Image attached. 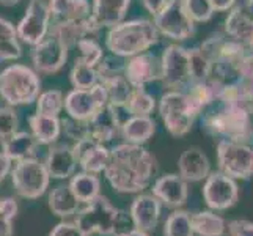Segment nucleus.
Masks as SVG:
<instances>
[{
  "label": "nucleus",
  "mask_w": 253,
  "mask_h": 236,
  "mask_svg": "<svg viewBox=\"0 0 253 236\" xmlns=\"http://www.w3.org/2000/svg\"><path fill=\"white\" fill-rule=\"evenodd\" d=\"M161 81L169 90L187 92L192 85L190 49L179 45H170L164 49L161 57Z\"/></svg>",
  "instance_id": "obj_10"
},
{
  "label": "nucleus",
  "mask_w": 253,
  "mask_h": 236,
  "mask_svg": "<svg viewBox=\"0 0 253 236\" xmlns=\"http://www.w3.org/2000/svg\"><path fill=\"white\" fill-rule=\"evenodd\" d=\"M250 141L253 142V126H252V136H250Z\"/></svg>",
  "instance_id": "obj_56"
},
{
  "label": "nucleus",
  "mask_w": 253,
  "mask_h": 236,
  "mask_svg": "<svg viewBox=\"0 0 253 236\" xmlns=\"http://www.w3.org/2000/svg\"><path fill=\"white\" fill-rule=\"evenodd\" d=\"M49 10L54 21H77L91 16L88 0H49Z\"/></svg>",
  "instance_id": "obj_29"
},
{
  "label": "nucleus",
  "mask_w": 253,
  "mask_h": 236,
  "mask_svg": "<svg viewBox=\"0 0 253 236\" xmlns=\"http://www.w3.org/2000/svg\"><path fill=\"white\" fill-rule=\"evenodd\" d=\"M230 236H253V222L246 219H234L226 227Z\"/></svg>",
  "instance_id": "obj_46"
},
{
  "label": "nucleus",
  "mask_w": 253,
  "mask_h": 236,
  "mask_svg": "<svg viewBox=\"0 0 253 236\" xmlns=\"http://www.w3.org/2000/svg\"><path fill=\"white\" fill-rule=\"evenodd\" d=\"M120 134L127 143L143 145L156 134V121L150 115H130L123 121Z\"/></svg>",
  "instance_id": "obj_26"
},
{
  "label": "nucleus",
  "mask_w": 253,
  "mask_h": 236,
  "mask_svg": "<svg viewBox=\"0 0 253 236\" xmlns=\"http://www.w3.org/2000/svg\"><path fill=\"white\" fill-rule=\"evenodd\" d=\"M99 27L90 17L77 21H54L50 25V35H55L62 40L68 47L77 46V43L85 38H96L99 33Z\"/></svg>",
  "instance_id": "obj_20"
},
{
  "label": "nucleus",
  "mask_w": 253,
  "mask_h": 236,
  "mask_svg": "<svg viewBox=\"0 0 253 236\" xmlns=\"http://www.w3.org/2000/svg\"><path fill=\"white\" fill-rule=\"evenodd\" d=\"M162 211V203L158 197L153 194H140L134 198L132 205L129 209L130 221H132L134 229L151 232L159 224Z\"/></svg>",
  "instance_id": "obj_19"
},
{
  "label": "nucleus",
  "mask_w": 253,
  "mask_h": 236,
  "mask_svg": "<svg viewBox=\"0 0 253 236\" xmlns=\"http://www.w3.org/2000/svg\"><path fill=\"white\" fill-rule=\"evenodd\" d=\"M19 131V115L11 106H0V141Z\"/></svg>",
  "instance_id": "obj_43"
},
{
  "label": "nucleus",
  "mask_w": 253,
  "mask_h": 236,
  "mask_svg": "<svg viewBox=\"0 0 253 236\" xmlns=\"http://www.w3.org/2000/svg\"><path fill=\"white\" fill-rule=\"evenodd\" d=\"M159 115L164 126L174 137L186 136L194 126L200 109L195 106L187 92L169 90L159 99Z\"/></svg>",
  "instance_id": "obj_6"
},
{
  "label": "nucleus",
  "mask_w": 253,
  "mask_h": 236,
  "mask_svg": "<svg viewBox=\"0 0 253 236\" xmlns=\"http://www.w3.org/2000/svg\"><path fill=\"white\" fill-rule=\"evenodd\" d=\"M69 186H71L74 195L84 205L93 202L94 198L101 195V180L94 173H88L84 170L74 173L71 180H69Z\"/></svg>",
  "instance_id": "obj_30"
},
{
  "label": "nucleus",
  "mask_w": 253,
  "mask_h": 236,
  "mask_svg": "<svg viewBox=\"0 0 253 236\" xmlns=\"http://www.w3.org/2000/svg\"><path fill=\"white\" fill-rule=\"evenodd\" d=\"M22 55L21 40L16 37H0V63L14 62Z\"/></svg>",
  "instance_id": "obj_44"
},
{
  "label": "nucleus",
  "mask_w": 253,
  "mask_h": 236,
  "mask_svg": "<svg viewBox=\"0 0 253 236\" xmlns=\"http://www.w3.org/2000/svg\"><path fill=\"white\" fill-rule=\"evenodd\" d=\"M17 3H21V0H0V5L2 6H14Z\"/></svg>",
  "instance_id": "obj_55"
},
{
  "label": "nucleus",
  "mask_w": 253,
  "mask_h": 236,
  "mask_svg": "<svg viewBox=\"0 0 253 236\" xmlns=\"http://www.w3.org/2000/svg\"><path fill=\"white\" fill-rule=\"evenodd\" d=\"M13 170V161L3 151H0V185Z\"/></svg>",
  "instance_id": "obj_49"
},
{
  "label": "nucleus",
  "mask_w": 253,
  "mask_h": 236,
  "mask_svg": "<svg viewBox=\"0 0 253 236\" xmlns=\"http://www.w3.org/2000/svg\"><path fill=\"white\" fill-rule=\"evenodd\" d=\"M11 181L17 195L27 200H37L46 194L50 183V175L44 161L37 157L17 161L11 170Z\"/></svg>",
  "instance_id": "obj_8"
},
{
  "label": "nucleus",
  "mask_w": 253,
  "mask_h": 236,
  "mask_svg": "<svg viewBox=\"0 0 253 236\" xmlns=\"http://www.w3.org/2000/svg\"><path fill=\"white\" fill-rule=\"evenodd\" d=\"M62 133L71 139L73 142H79L85 137H90V125L88 121L76 120L73 117H66L62 120Z\"/></svg>",
  "instance_id": "obj_42"
},
{
  "label": "nucleus",
  "mask_w": 253,
  "mask_h": 236,
  "mask_svg": "<svg viewBox=\"0 0 253 236\" xmlns=\"http://www.w3.org/2000/svg\"><path fill=\"white\" fill-rule=\"evenodd\" d=\"M29 126L30 133L37 137L40 145H54L62 134V120L38 112L29 118Z\"/></svg>",
  "instance_id": "obj_28"
},
{
  "label": "nucleus",
  "mask_w": 253,
  "mask_h": 236,
  "mask_svg": "<svg viewBox=\"0 0 253 236\" xmlns=\"http://www.w3.org/2000/svg\"><path fill=\"white\" fill-rule=\"evenodd\" d=\"M217 164L228 177L249 180L253 177V146L247 142L220 139L217 142Z\"/></svg>",
  "instance_id": "obj_9"
},
{
  "label": "nucleus",
  "mask_w": 253,
  "mask_h": 236,
  "mask_svg": "<svg viewBox=\"0 0 253 236\" xmlns=\"http://www.w3.org/2000/svg\"><path fill=\"white\" fill-rule=\"evenodd\" d=\"M125 76L134 89H145L148 84L161 81V60L150 52H142V54L129 57L126 60Z\"/></svg>",
  "instance_id": "obj_16"
},
{
  "label": "nucleus",
  "mask_w": 253,
  "mask_h": 236,
  "mask_svg": "<svg viewBox=\"0 0 253 236\" xmlns=\"http://www.w3.org/2000/svg\"><path fill=\"white\" fill-rule=\"evenodd\" d=\"M46 2H49V0H46Z\"/></svg>",
  "instance_id": "obj_57"
},
{
  "label": "nucleus",
  "mask_w": 253,
  "mask_h": 236,
  "mask_svg": "<svg viewBox=\"0 0 253 236\" xmlns=\"http://www.w3.org/2000/svg\"><path fill=\"white\" fill-rule=\"evenodd\" d=\"M202 125L208 134L228 141L249 142L252 136V113L238 101L217 99L203 112Z\"/></svg>",
  "instance_id": "obj_2"
},
{
  "label": "nucleus",
  "mask_w": 253,
  "mask_h": 236,
  "mask_svg": "<svg viewBox=\"0 0 253 236\" xmlns=\"http://www.w3.org/2000/svg\"><path fill=\"white\" fill-rule=\"evenodd\" d=\"M200 49L211 60V79L222 85L241 82V68L247 55V49L242 43L226 33H215L211 35Z\"/></svg>",
  "instance_id": "obj_3"
},
{
  "label": "nucleus",
  "mask_w": 253,
  "mask_h": 236,
  "mask_svg": "<svg viewBox=\"0 0 253 236\" xmlns=\"http://www.w3.org/2000/svg\"><path fill=\"white\" fill-rule=\"evenodd\" d=\"M107 90V96H109V104L115 106L118 109H125L126 102L129 99L130 93H132L134 87L130 85V82L126 79V76H117L113 79H109V81L101 82Z\"/></svg>",
  "instance_id": "obj_35"
},
{
  "label": "nucleus",
  "mask_w": 253,
  "mask_h": 236,
  "mask_svg": "<svg viewBox=\"0 0 253 236\" xmlns=\"http://www.w3.org/2000/svg\"><path fill=\"white\" fill-rule=\"evenodd\" d=\"M238 0H211V5L215 13H223V11H231L236 6Z\"/></svg>",
  "instance_id": "obj_51"
},
{
  "label": "nucleus",
  "mask_w": 253,
  "mask_h": 236,
  "mask_svg": "<svg viewBox=\"0 0 253 236\" xmlns=\"http://www.w3.org/2000/svg\"><path fill=\"white\" fill-rule=\"evenodd\" d=\"M0 236H13V221L0 216Z\"/></svg>",
  "instance_id": "obj_52"
},
{
  "label": "nucleus",
  "mask_w": 253,
  "mask_h": 236,
  "mask_svg": "<svg viewBox=\"0 0 253 236\" xmlns=\"http://www.w3.org/2000/svg\"><path fill=\"white\" fill-rule=\"evenodd\" d=\"M121 214L123 213L113 206L107 197L99 195L93 202L81 208V211L76 214L74 222L81 227L86 236H113L118 235Z\"/></svg>",
  "instance_id": "obj_7"
},
{
  "label": "nucleus",
  "mask_w": 253,
  "mask_h": 236,
  "mask_svg": "<svg viewBox=\"0 0 253 236\" xmlns=\"http://www.w3.org/2000/svg\"><path fill=\"white\" fill-rule=\"evenodd\" d=\"M182 2H184L187 14L195 24L211 21L215 13L211 5V0H182Z\"/></svg>",
  "instance_id": "obj_41"
},
{
  "label": "nucleus",
  "mask_w": 253,
  "mask_h": 236,
  "mask_svg": "<svg viewBox=\"0 0 253 236\" xmlns=\"http://www.w3.org/2000/svg\"><path fill=\"white\" fill-rule=\"evenodd\" d=\"M178 173L187 183L203 181L211 173V162H209L205 151L198 146H190L182 151L178 159Z\"/></svg>",
  "instance_id": "obj_23"
},
{
  "label": "nucleus",
  "mask_w": 253,
  "mask_h": 236,
  "mask_svg": "<svg viewBox=\"0 0 253 236\" xmlns=\"http://www.w3.org/2000/svg\"><path fill=\"white\" fill-rule=\"evenodd\" d=\"M49 208L55 216L68 219L81 211V202L71 190L69 183L58 185L49 192Z\"/></svg>",
  "instance_id": "obj_27"
},
{
  "label": "nucleus",
  "mask_w": 253,
  "mask_h": 236,
  "mask_svg": "<svg viewBox=\"0 0 253 236\" xmlns=\"http://www.w3.org/2000/svg\"><path fill=\"white\" fill-rule=\"evenodd\" d=\"M73 150L77 164L84 172L98 175L107 169L110 161V150L104 143L96 141L94 137L90 136L79 142H74Z\"/></svg>",
  "instance_id": "obj_17"
},
{
  "label": "nucleus",
  "mask_w": 253,
  "mask_h": 236,
  "mask_svg": "<svg viewBox=\"0 0 253 236\" xmlns=\"http://www.w3.org/2000/svg\"><path fill=\"white\" fill-rule=\"evenodd\" d=\"M69 82H71L73 89L79 90H88L96 84H99V76L96 66H90L81 58H76V62L69 73Z\"/></svg>",
  "instance_id": "obj_34"
},
{
  "label": "nucleus",
  "mask_w": 253,
  "mask_h": 236,
  "mask_svg": "<svg viewBox=\"0 0 253 236\" xmlns=\"http://www.w3.org/2000/svg\"><path fill=\"white\" fill-rule=\"evenodd\" d=\"M69 47L65 43L57 38L55 35L47 37L33 46L30 50V60L35 71L40 74H55L62 69L68 60Z\"/></svg>",
  "instance_id": "obj_15"
},
{
  "label": "nucleus",
  "mask_w": 253,
  "mask_h": 236,
  "mask_svg": "<svg viewBox=\"0 0 253 236\" xmlns=\"http://www.w3.org/2000/svg\"><path fill=\"white\" fill-rule=\"evenodd\" d=\"M44 165L50 175V178L55 180H68L76 173L77 164L73 145L68 143H54L49 145L47 154L44 157Z\"/></svg>",
  "instance_id": "obj_21"
},
{
  "label": "nucleus",
  "mask_w": 253,
  "mask_h": 236,
  "mask_svg": "<svg viewBox=\"0 0 253 236\" xmlns=\"http://www.w3.org/2000/svg\"><path fill=\"white\" fill-rule=\"evenodd\" d=\"M40 94L41 77L35 68L13 63L0 71V99L6 106H29L37 102Z\"/></svg>",
  "instance_id": "obj_5"
},
{
  "label": "nucleus",
  "mask_w": 253,
  "mask_h": 236,
  "mask_svg": "<svg viewBox=\"0 0 253 236\" xmlns=\"http://www.w3.org/2000/svg\"><path fill=\"white\" fill-rule=\"evenodd\" d=\"M244 13L249 16V19L253 22V0H246L244 3H241Z\"/></svg>",
  "instance_id": "obj_53"
},
{
  "label": "nucleus",
  "mask_w": 253,
  "mask_h": 236,
  "mask_svg": "<svg viewBox=\"0 0 253 236\" xmlns=\"http://www.w3.org/2000/svg\"><path fill=\"white\" fill-rule=\"evenodd\" d=\"M88 125L91 137H94L101 143H107L121 133V125L123 123L120 120L118 107L106 104L91 117Z\"/></svg>",
  "instance_id": "obj_22"
},
{
  "label": "nucleus",
  "mask_w": 253,
  "mask_h": 236,
  "mask_svg": "<svg viewBox=\"0 0 253 236\" xmlns=\"http://www.w3.org/2000/svg\"><path fill=\"white\" fill-rule=\"evenodd\" d=\"M125 68H126V62L123 60V57H118L113 54L112 57H104L101 60V63L96 66L98 76H99V82L109 81V79H113L117 76H123Z\"/></svg>",
  "instance_id": "obj_40"
},
{
  "label": "nucleus",
  "mask_w": 253,
  "mask_h": 236,
  "mask_svg": "<svg viewBox=\"0 0 253 236\" xmlns=\"http://www.w3.org/2000/svg\"><path fill=\"white\" fill-rule=\"evenodd\" d=\"M153 22L162 37L178 43L195 35V22L187 14L182 0H174L167 10L153 17Z\"/></svg>",
  "instance_id": "obj_13"
},
{
  "label": "nucleus",
  "mask_w": 253,
  "mask_h": 236,
  "mask_svg": "<svg viewBox=\"0 0 253 236\" xmlns=\"http://www.w3.org/2000/svg\"><path fill=\"white\" fill-rule=\"evenodd\" d=\"M106 104H109V96L106 87L101 82L88 90L73 89L65 94V110L68 117L82 121H90L94 113Z\"/></svg>",
  "instance_id": "obj_14"
},
{
  "label": "nucleus",
  "mask_w": 253,
  "mask_h": 236,
  "mask_svg": "<svg viewBox=\"0 0 253 236\" xmlns=\"http://www.w3.org/2000/svg\"><path fill=\"white\" fill-rule=\"evenodd\" d=\"M225 33L231 38L238 40L244 46L253 38V22L249 19V16L244 13L242 6L236 5L228 13L225 19Z\"/></svg>",
  "instance_id": "obj_31"
},
{
  "label": "nucleus",
  "mask_w": 253,
  "mask_h": 236,
  "mask_svg": "<svg viewBox=\"0 0 253 236\" xmlns=\"http://www.w3.org/2000/svg\"><path fill=\"white\" fill-rule=\"evenodd\" d=\"M153 195L170 209H179L187 202L189 183L179 173H167L156 180L153 185Z\"/></svg>",
  "instance_id": "obj_18"
},
{
  "label": "nucleus",
  "mask_w": 253,
  "mask_h": 236,
  "mask_svg": "<svg viewBox=\"0 0 253 236\" xmlns=\"http://www.w3.org/2000/svg\"><path fill=\"white\" fill-rule=\"evenodd\" d=\"M130 0H93L91 19L99 29H112L125 21Z\"/></svg>",
  "instance_id": "obj_24"
},
{
  "label": "nucleus",
  "mask_w": 253,
  "mask_h": 236,
  "mask_svg": "<svg viewBox=\"0 0 253 236\" xmlns=\"http://www.w3.org/2000/svg\"><path fill=\"white\" fill-rule=\"evenodd\" d=\"M118 236H150L146 232L143 230H138V229H132V230H127V232H123L120 233Z\"/></svg>",
  "instance_id": "obj_54"
},
{
  "label": "nucleus",
  "mask_w": 253,
  "mask_h": 236,
  "mask_svg": "<svg viewBox=\"0 0 253 236\" xmlns=\"http://www.w3.org/2000/svg\"><path fill=\"white\" fill-rule=\"evenodd\" d=\"M65 109V94L62 90L52 89L41 92L37 99V112L42 115H52L58 117L62 110Z\"/></svg>",
  "instance_id": "obj_36"
},
{
  "label": "nucleus",
  "mask_w": 253,
  "mask_h": 236,
  "mask_svg": "<svg viewBox=\"0 0 253 236\" xmlns=\"http://www.w3.org/2000/svg\"><path fill=\"white\" fill-rule=\"evenodd\" d=\"M164 236H195L192 214L186 209H174L164 224Z\"/></svg>",
  "instance_id": "obj_33"
},
{
  "label": "nucleus",
  "mask_w": 253,
  "mask_h": 236,
  "mask_svg": "<svg viewBox=\"0 0 253 236\" xmlns=\"http://www.w3.org/2000/svg\"><path fill=\"white\" fill-rule=\"evenodd\" d=\"M173 2L174 0H142V3L146 8V11L150 13L153 17L167 10Z\"/></svg>",
  "instance_id": "obj_48"
},
{
  "label": "nucleus",
  "mask_w": 253,
  "mask_h": 236,
  "mask_svg": "<svg viewBox=\"0 0 253 236\" xmlns=\"http://www.w3.org/2000/svg\"><path fill=\"white\" fill-rule=\"evenodd\" d=\"M194 232L198 236H223L226 233V222L222 216L215 214L212 209L198 211L192 214Z\"/></svg>",
  "instance_id": "obj_32"
},
{
  "label": "nucleus",
  "mask_w": 253,
  "mask_h": 236,
  "mask_svg": "<svg viewBox=\"0 0 253 236\" xmlns=\"http://www.w3.org/2000/svg\"><path fill=\"white\" fill-rule=\"evenodd\" d=\"M211 60L206 57L205 52L200 47L190 49V73H192V84L203 82L211 77Z\"/></svg>",
  "instance_id": "obj_38"
},
{
  "label": "nucleus",
  "mask_w": 253,
  "mask_h": 236,
  "mask_svg": "<svg viewBox=\"0 0 253 236\" xmlns=\"http://www.w3.org/2000/svg\"><path fill=\"white\" fill-rule=\"evenodd\" d=\"M0 145H2V151L5 154L10 157L13 162H17L22 159H29V157H35L40 146V142L32 133L17 131L13 136L2 139Z\"/></svg>",
  "instance_id": "obj_25"
},
{
  "label": "nucleus",
  "mask_w": 253,
  "mask_h": 236,
  "mask_svg": "<svg viewBox=\"0 0 253 236\" xmlns=\"http://www.w3.org/2000/svg\"><path fill=\"white\" fill-rule=\"evenodd\" d=\"M158 172L156 157L142 145L120 143L110 150V161L104 170L110 186L120 194H140Z\"/></svg>",
  "instance_id": "obj_1"
},
{
  "label": "nucleus",
  "mask_w": 253,
  "mask_h": 236,
  "mask_svg": "<svg viewBox=\"0 0 253 236\" xmlns=\"http://www.w3.org/2000/svg\"><path fill=\"white\" fill-rule=\"evenodd\" d=\"M0 37H16L17 38V29L16 25L5 19V17H0Z\"/></svg>",
  "instance_id": "obj_50"
},
{
  "label": "nucleus",
  "mask_w": 253,
  "mask_h": 236,
  "mask_svg": "<svg viewBox=\"0 0 253 236\" xmlns=\"http://www.w3.org/2000/svg\"><path fill=\"white\" fill-rule=\"evenodd\" d=\"M49 236H86V235L82 232V229L76 222L63 221L52 229Z\"/></svg>",
  "instance_id": "obj_45"
},
{
  "label": "nucleus",
  "mask_w": 253,
  "mask_h": 236,
  "mask_svg": "<svg viewBox=\"0 0 253 236\" xmlns=\"http://www.w3.org/2000/svg\"><path fill=\"white\" fill-rule=\"evenodd\" d=\"M17 211H19V206H17L16 198H13V197L0 198V216H3V217H6V219L13 221L17 216Z\"/></svg>",
  "instance_id": "obj_47"
},
{
  "label": "nucleus",
  "mask_w": 253,
  "mask_h": 236,
  "mask_svg": "<svg viewBox=\"0 0 253 236\" xmlns=\"http://www.w3.org/2000/svg\"><path fill=\"white\" fill-rule=\"evenodd\" d=\"M203 200L212 211H225L238 203L239 186L223 172H211L203 185Z\"/></svg>",
  "instance_id": "obj_12"
},
{
  "label": "nucleus",
  "mask_w": 253,
  "mask_h": 236,
  "mask_svg": "<svg viewBox=\"0 0 253 236\" xmlns=\"http://www.w3.org/2000/svg\"><path fill=\"white\" fill-rule=\"evenodd\" d=\"M154 109V96L148 93L145 89H134L125 106V110H127L130 115H151Z\"/></svg>",
  "instance_id": "obj_37"
},
{
  "label": "nucleus",
  "mask_w": 253,
  "mask_h": 236,
  "mask_svg": "<svg viewBox=\"0 0 253 236\" xmlns=\"http://www.w3.org/2000/svg\"><path fill=\"white\" fill-rule=\"evenodd\" d=\"M52 25V14L46 0H30L22 19L17 22V38L27 46H37L44 40Z\"/></svg>",
  "instance_id": "obj_11"
},
{
  "label": "nucleus",
  "mask_w": 253,
  "mask_h": 236,
  "mask_svg": "<svg viewBox=\"0 0 253 236\" xmlns=\"http://www.w3.org/2000/svg\"><path fill=\"white\" fill-rule=\"evenodd\" d=\"M161 33L153 21L130 19L109 29L106 46L113 55L129 58L146 52L159 41Z\"/></svg>",
  "instance_id": "obj_4"
},
{
  "label": "nucleus",
  "mask_w": 253,
  "mask_h": 236,
  "mask_svg": "<svg viewBox=\"0 0 253 236\" xmlns=\"http://www.w3.org/2000/svg\"><path fill=\"white\" fill-rule=\"evenodd\" d=\"M77 49H79V57L82 62H85L90 66H98L101 60L104 58V50L96 38H85L77 43Z\"/></svg>",
  "instance_id": "obj_39"
}]
</instances>
